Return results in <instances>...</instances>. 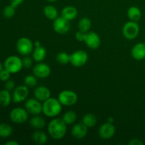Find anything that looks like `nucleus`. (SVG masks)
Wrapping results in <instances>:
<instances>
[{
	"mask_svg": "<svg viewBox=\"0 0 145 145\" xmlns=\"http://www.w3.org/2000/svg\"><path fill=\"white\" fill-rule=\"evenodd\" d=\"M61 15H62L61 16L65 18V19L70 21L76 18L78 15V11L74 7L67 6L62 8V11H61Z\"/></svg>",
	"mask_w": 145,
	"mask_h": 145,
	"instance_id": "18",
	"label": "nucleus"
},
{
	"mask_svg": "<svg viewBox=\"0 0 145 145\" xmlns=\"http://www.w3.org/2000/svg\"><path fill=\"white\" fill-rule=\"evenodd\" d=\"M13 133V128L7 123H0V137L7 138Z\"/></svg>",
	"mask_w": 145,
	"mask_h": 145,
	"instance_id": "26",
	"label": "nucleus"
},
{
	"mask_svg": "<svg viewBox=\"0 0 145 145\" xmlns=\"http://www.w3.org/2000/svg\"><path fill=\"white\" fill-rule=\"evenodd\" d=\"M12 101V96L9 91L3 89L0 91V106L7 107Z\"/></svg>",
	"mask_w": 145,
	"mask_h": 145,
	"instance_id": "22",
	"label": "nucleus"
},
{
	"mask_svg": "<svg viewBox=\"0 0 145 145\" xmlns=\"http://www.w3.org/2000/svg\"><path fill=\"white\" fill-rule=\"evenodd\" d=\"M25 108H15L12 109L10 113V119L13 123L16 124H23L28 120V114Z\"/></svg>",
	"mask_w": 145,
	"mask_h": 145,
	"instance_id": "7",
	"label": "nucleus"
},
{
	"mask_svg": "<svg viewBox=\"0 0 145 145\" xmlns=\"http://www.w3.org/2000/svg\"><path fill=\"white\" fill-rule=\"evenodd\" d=\"M4 69L8 70L11 74L18 73L24 67L22 59L16 55H12L7 57L4 61Z\"/></svg>",
	"mask_w": 145,
	"mask_h": 145,
	"instance_id": "3",
	"label": "nucleus"
},
{
	"mask_svg": "<svg viewBox=\"0 0 145 145\" xmlns=\"http://www.w3.org/2000/svg\"><path fill=\"white\" fill-rule=\"evenodd\" d=\"M34 47H39V46H40V42H39V41H35V42H34Z\"/></svg>",
	"mask_w": 145,
	"mask_h": 145,
	"instance_id": "40",
	"label": "nucleus"
},
{
	"mask_svg": "<svg viewBox=\"0 0 145 145\" xmlns=\"http://www.w3.org/2000/svg\"><path fill=\"white\" fill-rule=\"evenodd\" d=\"M43 13L45 16L50 20H54L58 17V11L54 6L48 5L43 8Z\"/></svg>",
	"mask_w": 145,
	"mask_h": 145,
	"instance_id": "24",
	"label": "nucleus"
},
{
	"mask_svg": "<svg viewBox=\"0 0 145 145\" xmlns=\"http://www.w3.org/2000/svg\"><path fill=\"white\" fill-rule=\"evenodd\" d=\"M140 33V25L135 21H130L123 27V35L127 40L135 39Z\"/></svg>",
	"mask_w": 145,
	"mask_h": 145,
	"instance_id": "5",
	"label": "nucleus"
},
{
	"mask_svg": "<svg viewBox=\"0 0 145 145\" xmlns=\"http://www.w3.org/2000/svg\"><path fill=\"white\" fill-rule=\"evenodd\" d=\"M11 74L6 69H4L2 71L0 72V81L5 82L6 81L10 79Z\"/></svg>",
	"mask_w": 145,
	"mask_h": 145,
	"instance_id": "32",
	"label": "nucleus"
},
{
	"mask_svg": "<svg viewBox=\"0 0 145 145\" xmlns=\"http://www.w3.org/2000/svg\"><path fill=\"white\" fill-rule=\"evenodd\" d=\"M30 125L35 130H41L46 125L45 120L39 115H35L30 119Z\"/></svg>",
	"mask_w": 145,
	"mask_h": 145,
	"instance_id": "19",
	"label": "nucleus"
},
{
	"mask_svg": "<svg viewBox=\"0 0 145 145\" xmlns=\"http://www.w3.org/2000/svg\"><path fill=\"white\" fill-rule=\"evenodd\" d=\"M25 108L28 113L35 116L42 113V104L41 101L35 99H29L25 101Z\"/></svg>",
	"mask_w": 145,
	"mask_h": 145,
	"instance_id": "10",
	"label": "nucleus"
},
{
	"mask_svg": "<svg viewBox=\"0 0 145 145\" xmlns=\"http://www.w3.org/2000/svg\"><path fill=\"white\" fill-rule=\"evenodd\" d=\"M34 96L35 98L40 101L44 102L50 98L51 92L48 87L44 86H38L34 91Z\"/></svg>",
	"mask_w": 145,
	"mask_h": 145,
	"instance_id": "16",
	"label": "nucleus"
},
{
	"mask_svg": "<svg viewBox=\"0 0 145 145\" xmlns=\"http://www.w3.org/2000/svg\"><path fill=\"white\" fill-rule=\"evenodd\" d=\"M34 44L32 41L26 37H22L17 40L16 48L20 55L23 56H28L33 53Z\"/></svg>",
	"mask_w": 145,
	"mask_h": 145,
	"instance_id": "4",
	"label": "nucleus"
},
{
	"mask_svg": "<svg viewBox=\"0 0 145 145\" xmlns=\"http://www.w3.org/2000/svg\"><path fill=\"white\" fill-rule=\"evenodd\" d=\"M67 125L62 119H52L48 125V134L55 140H60L66 135Z\"/></svg>",
	"mask_w": 145,
	"mask_h": 145,
	"instance_id": "1",
	"label": "nucleus"
},
{
	"mask_svg": "<svg viewBox=\"0 0 145 145\" xmlns=\"http://www.w3.org/2000/svg\"><path fill=\"white\" fill-rule=\"evenodd\" d=\"M24 0H11V4L16 8H17L20 4L24 2Z\"/></svg>",
	"mask_w": 145,
	"mask_h": 145,
	"instance_id": "37",
	"label": "nucleus"
},
{
	"mask_svg": "<svg viewBox=\"0 0 145 145\" xmlns=\"http://www.w3.org/2000/svg\"><path fill=\"white\" fill-rule=\"evenodd\" d=\"M129 144L130 145H142L143 142L139 139H133L129 142Z\"/></svg>",
	"mask_w": 145,
	"mask_h": 145,
	"instance_id": "36",
	"label": "nucleus"
},
{
	"mask_svg": "<svg viewBox=\"0 0 145 145\" xmlns=\"http://www.w3.org/2000/svg\"><path fill=\"white\" fill-rule=\"evenodd\" d=\"M85 35H86V33L82 32L79 30L75 34V38H76V40L79 41V42H84L85 39Z\"/></svg>",
	"mask_w": 145,
	"mask_h": 145,
	"instance_id": "35",
	"label": "nucleus"
},
{
	"mask_svg": "<svg viewBox=\"0 0 145 145\" xmlns=\"http://www.w3.org/2000/svg\"><path fill=\"white\" fill-rule=\"evenodd\" d=\"M76 117L77 116H76V113L74 111L69 110L63 115V117L62 119L67 125H72L75 123V121L76 120Z\"/></svg>",
	"mask_w": 145,
	"mask_h": 145,
	"instance_id": "28",
	"label": "nucleus"
},
{
	"mask_svg": "<svg viewBox=\"0 0 145 145\" xmlns=\"http://www.w3.org/2000/svg\"><path fill=\"white\" fill-rule=\"evenodd\" d=\"M87 53L84 50H79L75 51L72 54L70 55V63L75 67H81L84 65H86L88 61Z\"/></svg>",
	"mask_w": 145,
	"mask_h": 145,
	"instance_id": "8",
	"label": "nucleus"
},
{
	"mask_svg": "<svg viewBox=\"0 0 145 145\" xmlns=\"http://www.w3.org/2000/svg\"><path fill=\"white\" fill-rule=\"evenodd\" d=\"M97 119L95 115L92 113H88L85 115L82 118V123L88 127H92L96 125Z\"/></svg>",
	"mask_w": 145,
	"mask_h": 145,
	"instance_id": "27",
	"label": "nucleus"
},
{
	"mask_svg": "<svg viewBox=\"0 0 145 145\" xmlns=\"http://www.w3.org/2000/svg\"><path fill=\"white\" fill-rule=\"evenodd\" d=\"M62 105L55 98H49L42 103V113L48 118H55L59 116L62 109Z\"/></svg>",
	"mask_w": 145,
	"mask_h": 145,
	"instance_id": "2",
	"label": "nucleus"
},
{
	"mask_svg": "<svg viewBox=\"0 0 145 145\" xmlns=\"http://www.w3.org/2000/svg\"><path fill=\"white\" fill-rule=\"evenodd\" d=\"M6 145H18V142H17L15 140H9L5 143Z\"/></svg>",
	"mask_w": 145,
	"mask_h": 145,
	"instance_id": "38",
	"label": "nucleus"
},
{
	"mask_svg": "<svg viewBox=\"0 0 145 145\" xmlns=\"http://www.w3.org/2000/svg\"><path fill=\"white\" fill-rule=\"evenodd\" d=\"M48 135L46 133L40 130H37L32 134L33 141L37 144H45L48 142Z\"/></svg>",
	"mask_w": 145,
	"mask_h": 145,
	"instance_id": "20",
	"label": "nucleus"
},
{
	"mask_svg": "<svg viewBox=\"0 0 145 145\" xmlns=\"http://www.w3.org/2000/svg\"><path fill=\"white\" fill-rule=\"evenodd\" d=\"M4 87H5V89L9 91L14 90L15 89V82H14V81L11 80V79H8V80L5 82Z\"/></svg>",
	"mask_w": 145,
	"mask_h": 145,
	"instance_id": "34",
	"label": "nucleus"
},
{
	"mask_svg": "<svg viewBox=\"0 0 145 145\" xmlns=\"http://www.w3.org/2000/svg\"><path fill=\"white\" fill-rule=\"evenodd\" d=\"M4 65H2V64H1V62H0V72H1V71H2L3 69H4Z\"/></svg>",
	"mask_w": 145,
	"mask_h": 145,
	"instance_id": "41",
	"label": "nucleus"
},
{
	"mask_svg": "<svg viewBox=\"0 0 145 145\" xmlns=\"http://www.w3.org/2000/svg\"><path fill=\"white\" fill-rule=\"evenodd\" d=\"M28 87L25 85H21L16 87L14 89L12 95V101L14 103H21L26 100L29 95Z\"/></svg>",
	"mask_w": 145,
	"mask_h": 145,
	"instance_id": "11",
	"label": "nucleus"
},
{
	"mask_svg": "<svg viewBox=\"0 0 145 145\" xmlns=\"http://www.w3.org/2000/svg\"><path fill=\"white\" fill-rule=\"evenodd\" d=\"M16 7L10 4V5L7 6L3 9V16L7 18H12L16 13Z\"/></svg>",
	"mask_w": 145,
	"mask_h": 145,
	"instance_id": "31",
	"label": "nucleus"
},
{
	"mask_svg": "<svg viewBox=\"0 0 145 145\" xmlns=\"http://www.w3.org/2000/svg\"><path fill=\"white\" fill-rule=\"evenodd\" d=\"M56 59L59 64L67 65V64L70 62V55H69L67 52H59L57 55Z\"/></svg>",
	"mask_w": 145,
	"mask_h": 145,
	"instance_id": "30",
	"label": "nucleus"
},
{
	"mask_svg": "<svg viewBox=\"0 0 145 145\" xmlns=\"http://www.w3.org/2000/svg\"><path fill=\"white\" fill-rule=\"evenodd\" d=\"M84 42L89 48L92 50H96L100 47L101 41L99 35L96 33L89 31L86 33Z\"/></svg>",
	"mask_w": 145,
	"mask_h": 145,
	"instance_id": "13",
	"label": "nucleus"
},
{
	"mask_svg": "<svg viewBox=\"0 0 145 145\" xmlns=\"http://www.w3.org/2000/svg\"><path fill=\"white\" fill-rule=\"evenodd\" d=\"M127 14L130 21H135V22L140 21L142 17L141 10L137 7H130L127 10Z\"/></svg>",
	"mask_w": 145,
	"mask_h": 145,
	"instance_id": "23",
	"label": "nucleus"
},
{
	"mask_svg": "<svg viewBox=\"0 0 145 145\" xmlns=\"http://www.w3.org/2000/svg\"><path fill=\"white\" fill-rule=\"evenodd\" d=\"M131 55L135 60L140 61L145 59V43L139 42L133 48Z\"/></svg>",
	"mask_w": 145,
	"mask_h": 145,
	"instance_id": "17",
	"label": "nucleus"
},
{
	"mask_svg": "<svg viewBox=\"0 0 145 145\" xmlns=\"http://www.w3.org/2000/svg\"><path fill=\"white\" fill-rule=\"evenodd\" d=\"M78 28H79V31H82V32H89L91 28V21L87 17H84V18H81L79 21V24H78Z\"/></svg>",
	"mask_w": 145,
	"mask_h": 145,
	"instance_id": "25",
	"label": "nucleus"
},
{
	"mask_svg": "<svg viewBox=\"0 0 145 145\" xmlns=\"http://www.w3.org/2000/svg\"><path fill=\"white\" fill-rule=\"evenodd\" d=\"M88 127H86L83 123H79L74 125L72 128L71 134L74 138L81 140L87 135Z\"/></svg>",
	"mask_w": 145,
	"mask_h": 145,
	"instance_id": "15",
	"label": "nucleus"
},
{
	"mask_svg": "<svg viewBox=\"0 0 145 145\" xmlns=\"http://www.w3.org/2000/svg\"><path fill=\"white\" fill-rule=\"evenodd\" d=\"M52 26H53L54 31L57 33L61 34V35L67 33L70 29L69 21L65 19L62 16L57 17V18H55L53 21Z\"/></svg>",
	"mask_w": 145,
	"mask_h": 145,
	"instance_id": "9",
	"label": "nucleus"
},
{
	"mask_svg": "<svg viewBox=\"0 0 145 145\" xmlns=\"http://www.w3.org/2000/svg\"><path fill=\"white\" fill-rule=\"evenodd\" d=\"M22 63H23V67L24 68H26V69H28V68H31V66L33 65V59L30 57L25 56V57L22 59Z\"/></svg>",
	"mask_w": 145,
	"mask_h": 145,
	"instance_id": "33",
	"label": "nucleus"
},
{
	"mask_svg": "<svg viewBox=\"0 0 145 145\" xmlns=\"http://www.w3.org/2000/svg\"><path fill=\"white\" fill-rule=\"evenodd\" d=\"M47 1H48L49 2H55V1H56L57 0H47Z\"/></svg>",
	"mask_w": 145,
	"mask_h": 145,
	"instance_id": "42",
	"label": "nucleus"
},
{
	"mask_svg": "<svg viewBox=\"0 0 145 145\" xmlns=\"http://www.w3.org/2000/svg\"><path fill=\"white\" fill-rule=\"evenodd\" d=\"M116 127L113 123H106L102 125L99 129V135L103 140H109L114 136Z\"/></svg>",
	"mask_w": 145,
	"mask_h": 145,
	"instance_id": "14",
	"label": "nucleus"
},
{
	"mask_svg": "<svg viewBox=\"0 0 145 145\" xmlns=\"http://www.w3.org/2000/svg\"><path fill=\"white\" fill-rule=\"evenodd\" d=\"M51 69L49 65L43 62H39L35 65L33 69V73L39 79H45L50 74Z\"/></svg>",
	"mask_w": 145,
	"mask_h": 145,
	"instance_id": "12",
	"label": "nucleus"
},
{
	"mask_svg": "<svg viewBox=\"0 0 145 145\" xmlns=\"http://www.w3.org/2000/svg\"><path fill=\"white\" fill-rule=\"evenodd\" d=\"M46 49L42 46L35 47L33 51V59L38 62H40L46 57Z\"/></svg>",
	"mask_w": 145,
	"mask_h": 145,
	"instance_id": "21",
	"label": "nucleus"
},
{
	"mask_svg": "<svg viewBox=\"0 0 145 145\" xmlns=\"http://www.w3.org/2000/svg\"><path fill=\"white\" fill-rule=\"evenodd\" d=\"M113 121H114V119L113 118V117H109L107 119V122H108V123H113Z\"/></svg>",
	"mask_w": 145,
	"mask_h": 145,
	"instance_id": "39",
	"label": "nucleus"
},
{
	"mask_svg": "<svg viewBox=\"0 0 145 145\" xmlns=\"http://www.w3.org/2000/svg\"><path fill=\"white\" fill-rule=\"evenodd\" d=\"M38 81H37V77L35 75H27L24 78V84L25 86L28 88H33L37 85Z\"/></svg>",
	"mask_w": 145,
	"mask_h": 145,
	"instance_id": "29",
	"label": "nucleus"
},
{
	"mask_svg": "<svg viewBox=\"0 0 145 145\" xmlns=\"http://www.w3.org/2000/svg\"><path fill=\"white\" fill-rule=\"evenodd\" d=\"M58 100L62 106H72L77 102L78 96L73 91L64 90L58 95Z\"/></svg>",
	"mask_w": 145,
	"mask_h": 145,
	"instance_id": "6",
	"label": "nucleus"
}]
</instances>
